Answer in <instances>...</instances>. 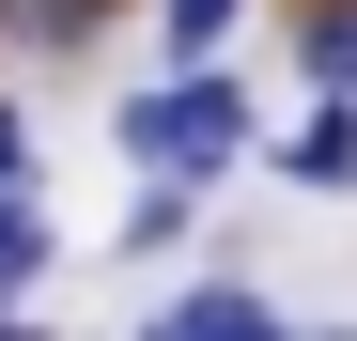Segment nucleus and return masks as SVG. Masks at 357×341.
Listing matches in <instances>:
<instances>
[{
	"label": "nucleus",
	"mask_w": 357,
	"mask_h": 341,
	"mask_svg": "<svg viewBox=\"0 0 357 341\" xmlns=\"http://www.w3.org/2000/svg\"><path fill=\"white\" fill-rule=\"evenodd\" d=\"M125 140H140V170H171V187H218V170L249 155V109H233V78H171V93L125 109Z\"/></svg>",
	"instance_id": "obj_1"
},
{
	"label": "nucleus",
	"mask_w": 357,
	"mask_h": 341,
	"mask_svg": "<svg viewBox=\"0 0 357 341\" xmlns=\"http://www.w3.org/2000/svg\"><path fill=\"white\" fill-rule=\"evenodd\" d=\"M140 341H280V310H264V295H233V279H218V295H187V310H155Z\"/></svg>",
	"instance_id": "obj_2"
},
{
	"label": "nucleus",
	"mask_w": 357,
	"mask_h": 341,
	"mask_svg": "<svg viewBox=\"0 0 357 341\" xmlns=\"http://www.w3.org/2000/svg\"><path fill=\"white\" fill-rule=\"evenodd\" d=\"M280 170H295V187H342V170H357V109L326 93V109H311V125H295V140H280Z\"/></svg>",
	"instance_id": "obj_3"
},
{
	"label": "nucleus",
	"mask_w": 357,
	"mask_h": 341,
	"mask_svg": "<svg viewBox=\"0 0 357 341\" xmlns=\"http://www.w3.org/2000/svg\"><path fill=\"white\" fill-rule=\"evenodd\" d=\"M295 47H311V93H357V0H311Z\"/></svg>",
	"instance_id": "obj_4"
},
{
	"label": "nucleus",
	"mask_w": 357,
	"mask_h": 341,
	"mask_svg": "<svg viewBox=\"0 0 357 341\" xmlns=\"http://www.w3.org/2000/svg\"><path fill=\"white\" fill-rule=\"evenodd\" d=\"M0 16H16V31H31V47H78V31H93V16H109V0H0Z\"/></svg>",
	"instance_id": "obj_5"
},
{
	"label": "nucleus",
	"mask_w": 357,
	"mask_h": 341,
	"mask_svg": "<svg viewBox=\"0 0 357 341\" xmlns=\"http://www.w3.org/2000/svg\"><path fill=\"white\" fill-rule=\"evenodd\" d=\"M31 264H47V217H31L16 187H0V279H31Z\"/></svg>",
	"instance_id": "obj_6"
},
{
	"label": "nucleus",
	"mask_w": 357,
	"mask_h": 341,
	"mask_svg": "<svg viewBox=\"0 0 357 341\" xmlns=\"http://www.w3.org/2000/svg\"><path fill=\"white\" fill-rule=\"evenodd\" d=\"M155 16H171V47H187V63H202V47L233 31V0H155Z\"/></svg>",
	"instance_id": "obj_7"
},
{
	"label": "nucleus",
	"mask_w": 357,
	"mask_h": 341,
	"mask_svg": "<svg viewBox=\"0 0 357 341\" xmlns=\"http://www.w3.org/2000/svg\"><path fill=\"white\" fill-rule=\"evenodd\" d=\"M0 187H16V125H0Z\"/></svg>",
	"instance_id": "obj_8"
},
{
	"label": "nucleus",
	"mask_w": 357,
	"mask_h": 341,
	"mask_svg": "<svg viewBox=\"0 0 357 341\" xmlns=\"http://www.w3.org/2000/svg\"><path fill=\"white\" fill-rule=\"evenodd\" d=\"M0 341H16V326H0Z\"/></svg>",
	"instance_id": "obj_9"
}]
</instances>
